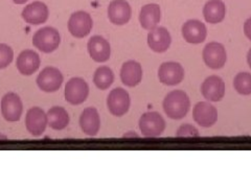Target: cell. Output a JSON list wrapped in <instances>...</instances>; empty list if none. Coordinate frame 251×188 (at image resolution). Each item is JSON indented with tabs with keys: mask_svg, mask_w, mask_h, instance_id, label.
<instances>
[{
	"mask_svg": "<svg viewBox=\"0 0 251 188\" xmlns=\"http://www.w3.org/2000/svg\"><path fill=\"white\" fill-rule=\"evenodd\" d=\"M191 101L187 94L181 90L170 92L163 100V110L172 119H181L190 111Z\"/></svg>",
	"mask_w": 251,
	"mask_h": 188,
	"instance_id": "6da1fadb",
	"label": "cell"
},
{
	"mask_svg": "<svg viewBox=\"0 0 251 188\" xmlns=\"http://www.w3.org/2000/svg\"><path fill=\"white\" fill-rule=\"evenodd\" d=\"M61 43L59 31L50 26L39 29L33 38V44L42 52L50 53L56 50Z\"/></svg>",
	"mask_w": 251,
	"mask_h": 188,
	"instance_id": "7a4b0ae2",
	"label": "cell"
},
{
	"mask_svg": "<svg viewBox=\"0 0 251 188\" xmlns=\"http://www.w3.org/2000/svg\"><path fill=\"white\" fill-rule=\"evenodd\" d=\"M139 129L146 137H158L166 129V121L157 112H147L139 119Z\"/></svg>",
	"mask_w": 251,
	"mask_h": 188,
	"instance_id": "3957f363",
	"label": "cell"
},
{
	"mask_svg": "<svg viewBox=\"0 0 251 188\" xmlns=\"http://www.w3.org/2000/svg\"><path fill=\"white\" fill-rule=\"evenodd\" d=\"M89 86L81 77H74L65 86V99L72 105H81L87 99Z\"/></svg>",
	"mask_w": 251,
	"mask_h": 188,
	"instance_id": "277c9868",
	"label": "cell"
},
{
	"mask_svg": "<svg viewBox=\"0 0 251 188\" xmlns=\"http://www.w3.org/2000/svg\"><path fill=\"white\" fill-rule=\"evenodd\" d=\"M93 22L91 16L84 11H78L70 16L68 21V30L75 38H84L92 29Z\"/></svg>",
	"mask_w": 251,
	"mask_h": 188,
	"instance_id": "5b68a950",
	"label": "cell"
},
{
	"mask_svg": "<svg viewBox=\"0 0 251 188\" xmlns=\"http://www.w3.org/2000/svg\"><path fill=\"white\" fill-rule=\"evenodd\" d=\"M129 93L123 88H115L110 92L107 98V106L110 113L121 117L129 111L130 108Z\"/></svg>",
	"mask_w": 251,
	"mask_h": 188,
	"instance_id": "8992f818",
	"label": "cell"
},
{
	"mask_svg": "<svg viewBox=\"0 0 251 188\" xmlns=\"http://www.w3.org/2000/svg\"><path fill=\"white\" fill-rule=\"evenodd\" d=\"M202 57L204 63L211 69L222 68L227 60L225 47L218 42L208 43L204 47Z\"/></svg>",
	"mask_w": 251,
	"mask_h": 188,
	"instance_id": "52a82bcc",
	"label": "cell"
},
{
	"mask_svg": "<svg viewBox=\"0 0 251 188\" xmlns=\"http://www.w3.org/2000/svg\"><path fill=\"white\" fill-rule=\"evenodd\" d=\"M63 75L58 68L46 67L37 77V85L44 92H54L60 89Z\"/></svg>",
	"mask_w": 251,
	"mask_h": 188,
	"instance_id": "ba28073f",
	"label": "cell"
},
{
	"mask_svg": "<svg viewBox=\"0 0 251 188\" xmlns=\"http://www.w3.org/2000/svg\"><path fill=\"white\" fill-rule=\"evenodd\" d=\"M159 81L168 86H175L182 82L184 77L183 67L176 62H166L158 69Z\"/></svg>",
	"mask_w": 251,
	"mask_h": 188,
	"instance_id": "9c48e42d",
	"label": "cell"
},
{
	"mask_svg": "<svg viewBox=\"0 0 251 188\" xmlns=\"http://www.w3.org/2000/svg\"><path fill=\"white\" fill-rule=\"evenodd\" d=\"M23 105L21 98L16 93H7L1 100V112L7 121H18L22 115Z\"/></svg>",
	"mask_w": 251,
	"mask_h": 188,
	"instance_id": "30bf717a",
	"label": "cell"
},
{
	"mask_svg": "<svg viewBox=\"0 0 251 188\" xmlns=\"http://www.w3.org/2000/svg\"><path fill=\"white\" fill-rule=\"evenodd\" d=\"M47 121V114L42 109L34 107L29 109L26 114L25 125L27 131L34 136H40L45 132Z\"/></svg>",
	"mask_w": 251,
	"mask_h": 188,
	"instance_id": "8fae6325",
	"label": "cell"
},
{
	"mask_svg": "<svg viewBox=\"0 0 251 188\" xmlns=\"http://www.w3.org/2000/svg\"><path fill=\"white\" fill-rule=\"evenodd\" d=\"M193 116L195 121L203 128H209L218 120L217 109L206 101H201L195 106Z\"/></svg>",
	"mask_w": 251,
	"mask_h": 188,
	"instance_id": "7c38bea8",
	"label": "cell"
},
{
	"mask_svg": "<svg viewBox=\"0 0 251 188\" xmlns=\"http://www.w3.org/2000/svg\"><path fill=\"white\" fill-rule=\"evenodd\" d=\"M131 6L126 0H113L108 6V17L115 25H124L131 18Z\"/></svg>",
	"mask_w": 251,
	"mask_h": 188,
	"instance_id": "4fadbf2b",
	"label": "cell"
},
{
	"mask_svg": "<svg viewBox=\"0 0 251 188\" xmlns=\"http://www.w3.org/2000/svg\"><path fill=\"white\" fill-rule=\"evenodd\" d=\"M49 7L41 1H34L22 11V18L31 25H40L49 19Z\"/></svg>",
	"mask_w": 251,
	"mask_h": 188,
	"instance_id": "5bb4252c",
	"label": "cell"
},
{
	"mask_svg": "<svg viewBox=\"0 0 251 188\" xmlns=\"http://www.w3.org/2000/svg\"><path fill=\"white\" fill-rule=\"evenodd\" d=\"M203 96L210 101H220L225 95V83L220 76L211 75L201 86Z\"/></svg>",
	"mask_w": 251,
	"mask_h": 188,
	"instance_id": "9a60e30c",
	"label": "cell"
},
{
	"mask_svg": "<svg viewBox=\"0 0 251 188\" xmlns=\"http://www.w3.org/2000/svg\"><path fill=\"white\" fill-rule=\"evenodd\" d=\"M207 29L204 23L199 20H188L182 26V36L184 40L192 44H199L205 40Z\"/></svg>",
	"mask_w": 251,
	"mask_h": 188,
	"instance_id": "2e32d148",
	"label": "cell"
},
{
	"mask_svg": "<svg viewBox=\"0 0 251 188\" xmlns=\"http://www.w3.org/2000/svg\"><path fill=\"white\" fill-rule=\"evenodd\" d=\"M87 48L91 59L98 63H104L108 61L110 54H111L109 42L100 36H93L88 41Z\"/></svg>",
	"mask_w": 251,
	"mask_h": 188,
	"instance_id": "e0dca14e",
	"label": "cell"
},
{
	"mask_svg": "<svg viewBox=\"0 0 251 188\" xmlns=\"http://www.w3.org/2000/svg\"><path fill=\"white\" fill-rule=\"evenodd\" d=\"M172 42L171 35L167 28L155 27L148 35V44L155 52H164L169 49Z\"/></svg>",
	"mask_w": 251,
	"mask_h": 188,
	"instance_id": "ac0fdd59",
	"label": "cell"
},
{
	"mask_svg": "<svg viewBox=\"0 0 251 188\" xmlns=\"http://www.w3.org/2000/svg\"><path fill=\"white\" fill-rule=\"evenodd\" d=\"M122 82L128 87H135L143 78V68L136 61L126 62L121 69Z\"/></svg>",
	"mask_w": 251,
	"mask_h": 188,
	"instance_id": "d6986e66",
	"label": "cell"
},
{
	"mask_svg": "<svg viewBox=\"0 0 251 188\" xmlns=\"http://www.w3.org/2000/svg\"><path fill=\"white\" fill-rule=\"evenodd\" d=\"M40 67V57L34 50L22 51L17 59V68L23 75H31Z\"/></svg>",
	"mask_w": 251,
	"mask_h": 188,
	"instance_id": "ffe728a7",
	"label": "cell"
},
{
	"mask_svg": "<svg viewBox=\"0 0 251 188\" xmlns=\"http://www.w3.org/2000/svg\"><path fill=\"white\" fill-rule=\"evenodd\" d=\"M82 131L88 136H96L100 128V118L96 108L85 109L80 117Z\"/></svg>",
	"mask_w": 251,
	"mask_h": 188,
	"instance_id": "44dd1931",
	"label": "cell"
},
{
	"mask_svg": "<svg viewBox=\"0 0 251 188\" xmlns=\"http://www.w3.org/2000/svg\"><path fill=\"white\" fill-rule=\"evenodd\" d=\"M160 21V7L156 3H149L143 6L139 14L140 25L147 30L157 27Z\"/></svg>",
	"mask_w": 251,
	"mask_h": 188,
	"instance_id": "7402d4cb",
	"label": "cell"
},
{
	"mask_svg": "<svg viewBox=\"0 0 251 188\" xmlns=\"http://www.w3.org/2000/svg\"><path fill=\"white\" fill-rule=\"evenodd\" d=\"M226 15V6L222 0H209L204 5L203 16L211 24H217L223 21Z\"/></svg>",
	"mask_w": 251,
	"mask_h": 188,
	"instance_id": "603a6c76",
	"label": "cell"
},
{
	"mask_svg": "<svg viewBox=\"0 0 251 188\" xmlns=\"http://www.w3.org/2000/svg\"><path fill=\"white\" fill-rule=\"evenodd\" d=\"M47 121L53 130L65 129L69 123V116L66 110L62 107H53L47 113Z\"/></svg>",
	"mask_w": 251,
	"mask_h": 188,
	"instance_id": "cb8c5ba5",
	"label": "cell"
},
{
	"mask_svg": "<svg viewBox=\"0 0 251 188\" xmlns=\"http://www.w3.org/2000/svg\"><path fill=\"white\" fill-rule=\"evenodd\" d=\"M114 74L111 69L107 66H101L97 69L93 76V82L100 90H106L113 84Z\"/></svg>",
	"mask_w": 251,
	"mask_h": 188,
	"instance_id": "d4e9b609",
	"label": "cell"
},
{
	"mask_svg": "<svg viewBox=\"0 0 251 188\" xmlns=\"http://www.w3.org/2000/svg\"><path fill=\"white\" fill-rule=\"evenodd\" d=\"M234 89L242 95H250L251 94V73L240 72L235 75L233 80Z\"/></svg>",
	"mask_w": 251,
	"mask_h": 188,
	"instance_id": "484cf974",
	"label": "cell"
},
{
	"mask_svg": "<svg viewBox=\"0 0 251 188\" xmlns=\"http://www.w3.org/2000/svg\"><path fill=\"white\" fill-rule=\"evenodd\" d=\"M14 58L13 49L9 45L0 44V69L6 68L9 66Z\"/></svg>",
	"mask_w": 251,
	"mask_h": 188,
	"instance_id": "4316f807",
	"label": "cell"
},
{
	"mask_svg": "<svg viewBox=\"0 0 251 188\" xmlns=\"http://www.w3.org/2000/svg\"><path fill=\"white\" fill-rule=\"evenodd\" d=\"M177 137H198L199 131L192 124H183L176 133Z\"/></svg>",
	"mask_w": 251,
	"mask_h": 188,
	"instance_id": "83f0119b",
	"label": "cell"
},
{
	"mask_svg": "<svg viewBox=\"0 0 251 188\" xmlns=\"http://www.w3.org/2000/svg\"><path fill=\"white\" fill-rule=\"evenodd\" d=\"M244 34L249 39V40H251V18L247 19L246 22H245V24H244Z\"/></svg>",
	"mask_w": 251,
	"mask_h": 188,
	"instance_id": "f1b7e54d",
	"label": "cell"
},
{
	"mask_svg": "<svg viewBox=\"0 0 251 188\" xmlns=\"http://www.w3.org/2000/svg\"><path fill=\"white\" fill-rule=\"evenodd\" d=\"M247 62H248L249 67L251 68V49L248 51V54H247Z\"/></svg>",
	"mask_w": 251,
	"mask_h": 188,
	"instance_id": "f546056e",
	"label": "cell"
},
{
	"mask_svg": "<svg viewBox=\"0 0 251 188\" xmlns=\"http://www.w3.org/2000/svg\"><path fill=\"white\" fill-rule=\"evenodd\" d=\"M13 1H14L15 3H17V4H23V3L27 2L28 0H13Z\"/></svg>",
	"mask_w": 251,
	"mask_h": 188,
	"instance_id": "4dcf8cb0",
	"label": "cell"
}]
</instances>
